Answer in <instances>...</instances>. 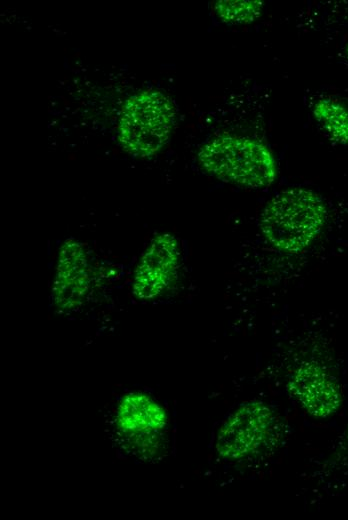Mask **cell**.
Masks as SVG:
<instances>
[{"mask_svg": "<svg viewBox=\"0 0 348 520\" xmlns=\"http://www.w3.org/2000/svg\"><path fill=\"white\" fill-rule=\"evenodd\" d=\"M321 195L304 187L276 193L264 206L259 228L267 242L284 253H299L311 245L327 220Z\"/></svg>", "mask_w": 348, "mask_h": 520, "instance_id": "obj_1", "label": "cell"}, {"mask_svg": "<svg viewBox=\"0 0 348 520\" xmlns=\"http://www.w3.org/2000/svg\"><path fill=\"white\" fill-rule=\"evenodd\" d=\"M197 156L207 174L243 188H267L277 176L273 153L251 137L219 135L203 144Z\"/></svg>", "mask_w": 348, "mask_h": 520, "instance_id": "obj_2", "label": "cell"}, {"mask_svg": "<svg viewBox=\"0 0 348 520\" xmlns=\"http://www.w3.org/2000/svg\"><path fill=\"white\" fill-rule=\"evenodd\" d=\"M175 107L160 91L135 94L124 104L118 139L131 155L148 157L159 152L167 143L175 124Z\"/></svg>", "mask_w": 348, "mask_h": 520, "instance_id": "obj_3", "label": "cell"}, {"mask_svg": "<svg viewBox=\"0 0 348 520\" xmlns=\"http://www.w3.org/2000/svg\"><path fill=\"white\" fill-rule=\"evenodd\" d=\"M276 417L259 400L241 404L224 422L216 441L218 454L229 460H242L260 452L274 435Z\"/></svg>", "mask_w": 348, "mask_h": 520, "instance_id": "obj_4", "label": "cell"}, {"mask_svg": "<svg viewBox=\"0 0 348 520\" xmlns=\"http://www.w3.org/2000/svg\"><path fill=\"white\" fill-rule=\"evenodd\" d=\"M287 389L302 409L314 418H329L342 404L336 378L315 361L301 362L290 374Z\"/></svg>", "mask_w": 348, "mask_h": 520, "instance_id": "obj_5", "label": "cell"}, {"mask_svg": "<svg viewBox=\"0 0 348 520\" xmlns=\"http://www.w3.org/2000/svg\"><path fill=\"white\" fill-rule=\"evenodd\" d=\"M180 263L179 242L169 233L156 235L142 254L133 279V292L140 299L161 295L174 282Z\"/></svg>", "mask_w": 348, "mask_h": 520, "instance_id": "obj_6", "label": "cell"}, {"mask_svg": "<svg viewBox=\"0 0 348 520\" xmlns=\"http://www.w3.org/2000/svg\"><path fill=\"white\" fill-rule=\"evenodd\" d=\"M90 287L86 251L79 241L70 238L59 249L53 297L61 309H72L84 300Z\"/></svg>", "mask_w": 348, "mask_h": 520, "instance_id": "obj_7", "label": "cell"}, {"mask_svg": "<svg viewBox=\"0 0 348 520\" xmlns=\"http://www.w3.org/2000/svg\"><path fill=\"white\" fill-rule=\"evenodd\" d=\"M312 113L328 137L337 144L348 145V107L331 97L314 102Z\"/></svg>", "mask_w": 348, "mask_h": 520, "instance_id": "obj_8", "label": "cell"}, {"mask_svg": "<svg viewBox=\"0 0 348 520\" xmlns=\"http://www.w3.org/2000/svg\"><path fill=\"white\" fill-rule=\"evenodd\" d=\"M214 9L223 22L248 24L260 17L263 2L259 0H221L215 2Z\"/></svg>", "mask_w": 348, "mask_h": 520, "instance_id": "obj_9", "label": "cell"}, {"mask_svg": "<svg viewBox=\"0 0 348 520\" xmlns=\"http://www.w3.org/2000/svg\"><path fill=\"white\" fill-rule=\"evenodd\" d=\"M345 51H346V54L348 56V40H347V43H346V46H345Z\"/></svg>", "mask_w": 348, "mask_h": 520, "instance_id": "obj_10", "label": "cell"}]
</instances>
